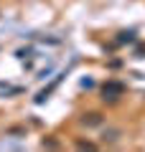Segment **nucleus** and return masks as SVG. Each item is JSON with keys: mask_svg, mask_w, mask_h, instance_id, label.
Listing matches in <instances>:
<instances>
[{"mask_svg": "<svg viewBox=\"0 0 145 152\" xmlns=\"http://www.w3.org/2000/svg\"><path fill=\"white\" fill-rule=\"evenodd\" d=\"M120 91H122V84H117V81L104 84V99H117L115 94H120Z\"/></svg>", "mask_w": 145, "mask_h": 152, "instance_id": "f257e3e1", "label": "nucleus"}, {"mask_svg": "<svg viewBox=\"0 0 145 152\" xmlns=\"http://www.w3.org/2000/svg\"><path fill=\"white\" fill-rule=\"evenodd\" d=\"M81 86H84V89H89V86H94V81H92V79H84V81H81Z\"/></svg>", "mask_w": 145, "mask_h": 152, "instance_id": "f03ea898", "label": "nucleus"}]
</instances>
